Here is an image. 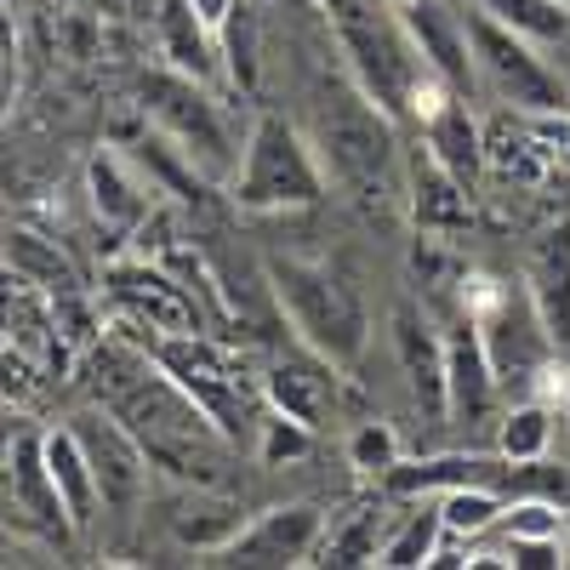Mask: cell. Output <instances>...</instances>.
Returning a JSON list of instances; mask_svg holds the SVG:
<instances>
[{
  "mask_svg": "<svg viewBox=\"0 0 570 570\" xmlns=\"http://www.w3.org/2000/svg\"><path fill=\"white\" fill-rule=\"evenodd\" d=\"M320 7H325L331 29H337V46L348 58L354 86L383 115L422 120L451 91L434 69L422 63L416 46H411V35H405V23L394 12V0H320Z\"/></svg>",
  "mask_w": 570,
  "mask_h": 570,
  "instance_id": "obj_1",
  "label": "cell"
},
{
  "mask_svg": "<svg viewBox=\"0 0 570 570\" xmlns=\"http://www.w3.org/2000/svg\"><path fill=\"white\" fill-rule=\"evenodd\" d=\"M109 411L131 428V440L142 445V456L160 473H171L183 485H217V468H223L234 440L212 422V411L188 394L177 376L160 371V360L142 371L131 389H120L109 400Z\"/></svg>",
  "mask_w": 570,
  "mask_h": 570,
  "instance_id": "obj_2",
  "label": "cell"
},
{
  "mask_svg": "<svg viewBox=\"0 0 570 570\" xmlns=\"http://www.w3.org/2000/svg\"><path fill=\"white\" fill-rule=\"evenodd\" d=\"M268 285H274V303L292 320L303 348L325 354L337 371H354L365 360L371 320H365V303L354 297V285L337 268L308 263V257H268Z\"/></svg>",
  "mask_w": 570,
  "mask_h": 570,
  "instance_id": "obj_3",
  "label": "cell"
},
{
  "mask_svg": "<svg viewBox=\"0 0 570 570\" xmlns=\"http://www.w3.org/2000/svg\"><path fill=\"white\" fill-rule=\"evenodd\" d=\"M137 104L155 120L160 142H171L206 183H228L234 171H240L246 142L223 120V104L206 91V80L177 75V69H149L137 80Z\"/></svg>",
  "mask_w": 570,
  "mask_h": 570,
  "instance_id": "obj_4",
  "label": "cell"
},
{
  "mask_svg": "<svg viewBox=\"0 0 570 570\" xmlns=\"http://www.w3.org/2000/svg\"><path fill=\"white\" fill-rule=\"evenodd\" d=\"M325 183L331 177L314 142L285 115H257L246 131L240 171L228 177V195L246 212H297V206L325 200Z\"/></svg>",
  "mask_w": 570,
  "mask_h": 570,
  "instance_id": "obj_5",
  "label": "cell"
},
{
  "mask_svg": "<svg viewBox=\"0 0 570 570\" xmlns=\"http://www.w3.org/2000/svg\"><path fill=\"white\" fill-rule=\"evenodd\" d=\"M462 314L473 320V331H480V343L502 376V389H525L537 383V376H548V360H553V337H548V325L525 292V279L508 285L497 274H462Z\"/></svg>",
  "mask_w": 570,
  "mask_h": 570,
  "instance_id": "obj_6",
  "label": "cell"
},
{
  "mask_svg": "<svg viewBox=\"0 0 570 570\" xmlns=\"http://www.w3.org/2000/svg\"><path fill=\"white\" fill-rule=\"evenodd\" d=\"M389 120L394 115L376 109L360 86H354V98H325L320 104L314 149L325 160V177L360 206L389 195V177H394V131H389Z\"/></svg>",
  "mask_w": 570,
  "mask_h": 570,
  "instance_id": "obj_7",
  "label": "cell"
},
{
  "mask_svg": "<svg viewBox=\"0 0 570 570\" xmlns=\"http://www.w3.org/2000/svg\"><path fill=\"white\" fill-rule=\"evenodd\" d=\"M120 331H131L137 343H149V354L160 360V371L177 376V383L212 411V422L223 428L228 440H240L246 428H257V394L246 383V365H240V354H234V348H223L212 331L160 337V331H142L137 320H120Z\"/></svg>",
  "mask_w": 570,
  "mask_h": 570,
  "instance_id": "obj_8",
  "label": "cell"
},
{
  "mask_svg": "<svg viewBox=\"0 0 570 570\" xmlns=\"http://www.w3.org/2000/svg\"><path fill=\"white\" fill-rule=\"evenodd\" d=\"M468 40H473V69L480 86L497 104L519 115H559L570 109V80L537 52V40L525 29H513L480 7H468Z\"/></svg>",
  "mask_w": 570,
  "mask_h": 570,
  "instance_id": "obj_9",
  "label": "cell"
},
{
  "mask_svg": "<svg viewBox=\"0 0 570 570\" xmlns=\"http://www.w3.org/2000/svg\"><path fill=\"white\" fill-rule=\"evenodd\" d=\"M104 292L120 308V320H137L142 331L160 337H188V331H212V314L200 308V297L188 292L177 274H166L155 257H115L104 268Z\"/></svg>",
  "mask_w": 570,
  "mask_h": 570,
  "instance_id": "obj_10",
  "label": "cell"
},
{
  "mask_svg": "<svg viewBox=\"0 0 570 570\" xmlns=\"http://www.w3.org/2000/svg\"><path fill=\"white\" fill-rule=\"evenodd\" d=\"M7 525L35 531L46 542H69V531H75V519L63 508V491L52 480V462H46L40 428H18L12 445H7Z\"/></svg>",
  "mask_w": 570,
  "mask_h": 570,
  "instance_id": "obj_11",
  "label": "cell"
},
{
  "mask_svg": "<svg viewBox=\"0 0 570 570\" xmlns=\"http://www.w3.org/2000/svg\"><path fill=\"white\" fill-rule=\"evenodd\" d=\"M320 537H325V513H320L314 502H279V508L246 519V531L234 537L217 559H223V564H252V570L314 564Z\"/></svg>",
  "mask_w": 570,
  "mask_h": 570,
  "instance_id": "obj_12",
  "label": "cell"
},
{
  "mask_svg": "<svg viewBox=\"0 0 570 570\" xmlns=\"http://www.w3.org/2000/svg\"><path fill=\"white\" fill-rule=\"evenodd\" d=\"M69 428L80 434V445H86V456H91L104 508H131V502L142 497V485H149V468H155L149 456H142V445L131 440V428H126L109 405L80 411Z\"/></svg>",
  "mask_w": 570,
  "mask_h": 570,
  "instance_id": "obj_13",
  "label": "cell"
},
{
  "mask_svg": "<svg viewBox=\"0 0 570 570\" xmlns=\"http://www.w3.org/2000/svg\"><path fill=\"white\" fill-rule=\"evenodd\" d=\"M394 12L411 35V46L422 52V63L434 69L451 91L480 86V69H473V40H468V12L451 7V0H394Z\"/></svg>",
  "mask_w": 570,
  "mask_h": 570,
  "instance_id": "obj_14",
  "label": "cell"
},
{
  "mask_svg": "<svg viewBox=\"0 0 570 570\" xmlns=\"http://www.w3.org/2000/svg\"><path fill=\"white\" fill-rule=\"evenodd\" d=\"M86 195H91V212H98V228L109 234V246H126L131 234L160 212V206H155L160 183L142 177V171H137L126 155H115V149L91 155V166H86Z\"/></svg>",
  "mask_w": 570,
  "mask_h": 570,
  "instance_id": "obj_15",
  "label": "cell"
},
{
  "mask_svg": "<svg viewBox=\"0 0 570 570\" xmlns=\"http://www.w3.org/2000/svg\"><path fill=\"white\" fill-rule=\"evenodd\" d=\"M445 383H451V428H485L491 411H497V394H502V376L480 343L468 314H456L451 337H445Z\"/></svg>",
  "mask_w": 570,
  "mask_h": 570,
  "instance_id": "obj_16",
  "label": "cell"
},
{
  "mask_svg": "<svg viewBox=\"0 0 570 570\" xmlns=\"http://www.w3.org/2000/svg\"><path fill=\"white\" fill-rule=\"evenodd\" d=\"M525 292L548 325V337L559 348H570V217H553L531 234L525 246Z\"/></svg>",
  "mask_w": 570,
  "mask_h": 570,
  "instance_id": "obj_17",
  "label": "cell"
},
{
  "mask_svg": "<svg viewBox=\"0 0 570 570\" xmlns=\"http://www.w3.org/2000/svg\"><path fill=\"white\" fill-rule=\"evenodd\" d=\"M394 354H400V371L411 383V400L416 411L445 428L451 422V383H445V337H434V325H428L416 308H400L394 314Z\"/></svg>",
  "mask_w": 570,
  "mask_h": 570,
  "instance_id": "obj_18",
  "label": "cell"
},
{
  "mask_svg": "<svg viewBox=\"0 0 570 570\" xmlns=\"http://www.w3.org/2000/svg\"><path fill=\"white\" fill-rule=\"evenodd\" d=\"M405 206H411V223L422 234H456L473 223V188L451 166H440L428 149H416L405 160Z\"/></svg>",
  "mask_w": 570,
  "mask_h": 570,
  "instance_id": "obj_19",
  "label": "cell"
},
{
  "mask_svg": "<svg viewBox=\"0 0 570 570\" xmlns=\"http://www.w3.org/2000/svg\"><path fill=\"white\" fill-rule=\"evenodd\" d=\"M263 400L285 416H297L308 428H320L331 411H337V365L325 354H297V360H274L263 371Z\"/></svg>",
  "mask_w": 570,
  "mask_h": 570,
  "instance_id": "obj_20",
  "label": "cell"
},
{
  "mask_svg": "<svg viewBox=\"0 0 570 570\" xmlns=\"http://www.w3.org/2000/svg\"><path fill=\"white\" fill-rule=\"evenodd\" d=\"M416 126H422V149H428V155H434L440 166H451L468 188H480V177L491 171V166H485V126L468 115L462 91H445V98L428 109Z\"/></svg>",
  "mask_w": 570,
  "mask_h": 570,
  "instance_id": "obj_21",
  "label": "cell"
},
{
  "mask_svg": "<svg viewBox=\"0 0 570 570\" xmlns=\"http://www.w3.org/2000/svg\"><path fill=\"white\" fill-rule=\"evenodd\" d=\"M155 35H160V58H166V69H177V75H195V80H217V75H228V63H223V35L188 7V0H160V12H155Z\"/></svg>",
  "mask_w": 570,
  "mask_h": 570,
  "instance_id": "obj_22",
  "label": "cell"
},
{
  "mask_svg": "<svg viewBox=\"0 0 570 570\" xmlns=\"http://www.w3.org/2000/svg\"><path fill=\"white\" fill-rule=\"evenodd\" d=\"M485 166L508 183H525V188H542L559 171L553 155L542 149V137L531 131V115H519V109H508L485 126Z\"/></svg>",
  "mask_w": 570,
  "mask_h": 570,
  "instance_id": "obj_23",
  "label": "cell"
},
{
  "mask_svg": "<svg viewBox=\"0 0 570 570\" xmlns=\"http://www.w3.org/2000/svg\"><path fill=\"white\" fill-rule=\"evenodd\" d=\"M46 462H52V480L63 491V508L75 519V531H86L104 508V491H98V473H91V456H86L75 428H52V434H46Z\"/></svg>",
  "mask_w": 570,
  "mask_h": 570,
  "instance_id": "obj_24",
  "label": "cell"
},
{
  "mask_svg": "<svg viewBox=\"0 0 570 570\" xmlns=\"http://www.w3.org/2000/svg\"><path fill=\"white\" fill-rule=\"evenodd\" d=\"M7 274L40 285V292H52V297H75V292H86L80 274H75V263H69L52 240L29 234V228H12V234H7Z\"/></svg>",
  "mask_w": 570,
  "mask_h": 570,
  "instance_id": "obj_25",
  "label": "cell"
},
{
  "mask_svg": "<svg viewBox=\"0 0 570 570\" xmlns=\"http://www.w3.org/2000/svg\"><path fill=\"white\" fill-rule=\"evenodd\" d=\"M376 525H383V508L360 502L348 519L325 525V537H320V548H314V564H376V559H383Z\"/></svg>",
  "mask_w": 570,
  "mask_h": 570,
  "instance_id": "obj_26",
  "label": "cell"
},
{
  "mask_svg": "<svg viewBox=\"0 0 570 570\" xmlns=\"http://www.w3.org/2000/svg\"><path fill=\"white\" fill-rule=\"evenodd\" d=\"M480 456H428V462H394L389 468V491L394 497H445V491H456V485H480Z\"/></svg>",
  "mask_w": 570,
  "mask_h": 570,
  "instance_id": "obj_27",
  "label": "cell"
},
{
  "mask_svg": "<svg viewBox=\"0 0 570 570\" xmlns=\"http://www.w3.org/2000/svg\"><path fill=\"white\" fill-rule=\"evenodd\" d=\"M553 445V411L542 400H519L502 422H497V456L513 462V468H531L542 462Z\"/></svg>",
  "mask_w": 570,
  "mask_h": 570,
  "instance_id": "obj_28",
  "label": "cell"
},
{
  "mask_svg": "<svg viewBox=\"0 0 570 570\" xmlns=\"http://www.w3.org/2000/svg\"><path fill=\"white\" fill-rule=\"evenodd\" d=\"M177 542L200 548V553H223L234 537L246 531V508L228 502V497H200V508H183L177 513Z\"/></svg>",
  "mask_w": 570,
  "mask_h": 570,
  "instance_id": "obj_29",
  "label": "cell"
},
{
  "mask_svg": "<svg viewBox=\"0 0 570 570\" xmlns=\"http://www.w3.org/2000/svg\"><path fill=\"white\" fill-rule=\"evenodd\" d=\"M440 542H445V513H440V508H416L405 525L383 542V559H376V564H389V570L428 564V559L440 553Z\"/></svg>",
  "mask_w": 570,
  "mask_h": 570,
  "instance_id": "obj_30",
  "label": "cell"
},
{
  "mask_svg": "<svg viewBox=\"0 0 570 570\" xmlns=\"http://www.w3.org/2000/svg\"><path fill=\"white\" fill-rule=\"evenodd\" d=\"M440 513H445V531L480 542L485 531H497V519L508 513V502L491 491V485H456L440 497Z\"/></svg>",
  "mask_w": 570,
  "mask_h": 570,
  "instance_id": "obj_31",
  "label": "cell"
},
{
  "mask_svg": "<svg viewBox=\"0 0 570 570\" xmlns=\"http://www.w3.org/2000/svg\"><path fill=\"white\" fill-rule=\"evenodd\" d=\"M462 7H480L513 29H525L531 40H564L570 35V7L559 0H462Z\"/></svg>",
  "mask_w": 570,
  "mask_h": 570,
  "instance_id": "obj_32",
  "label": "cell"
},
{
  "mask_svg": "<svg viewBox=\"0 0 570 570\" xmlns=\"http://www.w3.org/2000/svg\"><path fill=\"white\" fill-rule=\"evenodd\" d=\"M308 451H314V428L268 405V416L257 422V462L263 468H285V462H303Z\"/></svg>",
  "mask_w": 570,
  "mask_h": 570,
  "instance_id": "obj_33",
  "label": "cell"
},
{
  "mask_svg": "<svg viewBox=\"0 0 570 570\" xmlns=\"http://www.w3.org/2000/svg\"><path fill=\"white\" fill-rule=\"evenodd\" d=\"M394 462H400V434H394V422L371 416V422H360L354 434H348V468H354V473H365V480H389Z\"/></svg>",
  "mask_w": 570,
  "mask_h": 570,
  "instance_id": "obj_34",
  "label": "cell"
},
{
  "mask_svg": "<svg viewBox=\"0 0 570 570\" xmlns=\"http://www.w3.org/2000/svg\"><path fill=\"white\" fill-rule=\"evenodd\" d=\"M223 63H228V80L234 86H246V91L257 86V18H252L246 0L223 23Z\"/></svg>",
  "mask_w": 570,
  "mask_h": 570,
  "instance_id": "obj_35",
  "label": "cell"
},
{
  "mask_svg": "<svg viewBox=\"0 0 570 570\" xmlns=\"http://www.w3.org/2000/svg\"><path fill=\"white\" fill-rule=\"evenodd\" d=\"M559 519H564V513H553L548 502H513V508L497 519V531H502L508 542H559Z\"/></svg>",
  "mask_w": 570,
  "mask_h": 570,
  "instance_id": "obj_36",
  "label": "cell"
},
{
  "mask_svg": "<svg viewBox=\"0 0 570 570\" xmlns=\"http://www.w3.org/2000/svg\"><path fill=\"white\" fill-rule=\"evenodd\" d=\"M531 131L542 137V149L553 155V166H570V109H559V115H531Z\"/></svg>",
  "mask_w": 570,
  "mask_h": 570,
  "instance_id": "obj_37",
  "label": "cell"
},
{
  "mask_svg": "<svg viewBox=\"0 0 570 570\" xmlns=\"http://www.w3.org/2000/svg\"><path fill=\"white\" fill-rule=\"evenodd\" d=\"M188 7H195V12H200V18H206V23L223 35V23L234 18V7H240V0H188Z\"/></svg>",
  "mask_w": 570,
  "mask_h": 570,
  "instance_id": "obj_38",
  "label": "cell"
},
{
  "mask_svg": "<svg viewBox=\"0 0 570 570\" xmlns=\"http://www.w3.org/2000/svg\"><path fill=\"white\" fill-rule=\"evenodd\" d=\"M559 553H564V564H570V513L559 519Z\"/></svg>",
  "mask_w": 570,
  "mask_h": 570,
  "instance_id": "obj_39",
  "label": "cell"
},
{
  "mask_svg": "<svg viewBox=\"0 0 570 570\" xmlns=\"http://www.w3.org/2000/svg\"><path fill=\"white\" fill-rule=\"evenodd\" d=\"M564 422H570V405H564Z\"/></svg>",
  "mask_w": 570,
  "mask_h": 570,
  "instance_id": "obj_40",
  "label": "cell"
},
{
  "mask_svg": "<svg viewBox=\"0 0 570 570\" xmlns=\"http://www.w3.org/2000/svg\"><path fill=\"white\" fill-rule=\"evenodd\" d=\"M559 7H570V0H559Z\"/></svg>",
  "mask_w": 570,
  "mask_h": 570,
  "instance_id": "obj_41",
  "label": "cell"
}]
</instances>
